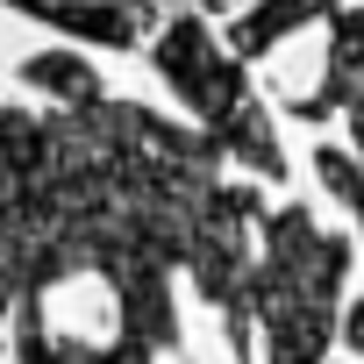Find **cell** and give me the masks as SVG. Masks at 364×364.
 <instances>
[{"label": "cell", "instance_id": "cell-5", "mask_svg": "<svg viewBox=\"0 0 364 364\" xmlns=\"http://www.w3.org/2000/svg\"><path fill=\"white\" fill-rule=\"evenodd\" d=\"M22 79H29V86H43V93H58L65 107H79V100H100V79H93V65H86V58H72V50H43V58H29V65H22Z\"/></svg>", "mask_w": 364, "mask_h": 364}, {"label": "cell", "instance_id": "cell-3", "mask_svg": "<svg viewBox=\"0 0 364 364\" xmlns=\"http://www.w3.org/2000/svg\"><path fill=\"white\" fill-rule=\"evenodd\" d=\"M150 65H157V79H164L178 100L200 114V129L215 136L222 157H236L243 171L272 178V186L286 178V150H279V136H272V107L250 93L243 58H236L200 15H164V29H157V43H150Z\"/></svg>", "mask_w": 364, "mask_h": 364}, {"label": "cell", "instance_id": "cell-4", "mask_svg": "<svg viewBox=\"0 0 364 364\" xmlns=\"http://www.w3.org/2000/svg\"><path fill=\"white\" fill-rule=\"evenodd\" d=\"M300 122H321V114H343L350 122V143H314V171L321 186L364 222V8H343L328 15V58H321V93L293 100ZM343 343L364 357V300L343 314Z\"/></svg>", "mask_w": 364, "mask_h": 364}, {"label": "cell", "instance_id": "cell-1", "mask_svg": "<svg viewBox=\"0 0 364 364\" xmlns=\"http://www.w3.org/2000/svg\"><path fill=\"white\" fill-rule=\"evenodd\" d=\"M257 215L250 186H222L208 129H178L107 93L58 114L0 107V314L36 307L72 272H100L122 328L150 350H178L171 272H193L236 364H250Z\"/></svg>", "mask_w": 364, "mask_h": 364}, {"label": "cell", "instance_id": "cell-6", "mask_svg": "<svg viewBox=\"0 0 364 364\" xmlns=\"http://www.w3.org/2000/svg\"><path fill=\"white\" fill-rule=\"evenodd\" d=\"M208 8H215V15H229V8H243V0H208Z\"/></svg>", "mask_w": 364, "mask_h": 364}, {"label": "cell", "instance_id": "cell-2", "mask_svg": "<svg viewBox=\"0 0 364 364\" xmlns=\"http://www.w3.org/2000/svg\"><path fill=\"white\" fill-rule=\"evenodd\" d=\"M257 264H250V328L264 336V364H328L336 300L350 279V243L321 229L300 200L257 215Z\"/></svg>", "mask_w": 364, "mask_h": 364}]
</instances>
